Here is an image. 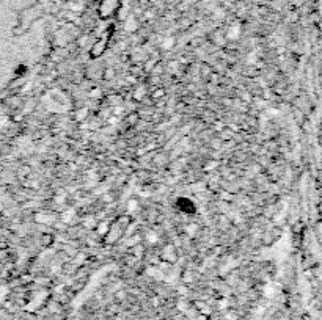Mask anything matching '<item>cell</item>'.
I'll use <instances>...</instances> for the list:
<instances>
[{
    "label": "cell",
    "mask_w": 322,
    "mask_h": 320,
    "mask_svg": "<svg viewBox=\"0 0 322 320\" xmlns=\"http://www.w3.org/2000/svg\"><path fill=\"white\" fill-rule=\"evenodd\" d=\"M120 6H121V0H102V3L99 6L101 18H110L112 14L118 11Z\"/></svg>",
    "instance_id": "cell-1"
},
{
    "label": "cell",
    "mask_w": 322,
    "mask_h": 320,
    "mask_svg": "<svg viewBox=\"0 0 322 320\" xmlns=\"http://www.w3.org/2000/svg\"><path fill=\"white\" fill-rule=\"evenodd\" d=\"M109 37H110L109 33H104V37H102L99 41H96L95 44H93L92 51H90V56H92L93 60L99 58V56H101L104 52H106V49H107V46H109Z\"/></svg>",
    "instance_id": "cell-2"
},
{
    "label": "cell",
    "mask_w": 322,
    "mask_h": 320,
    "mask_svg": "<svg viewBox=\"0 0 322 320\" xmlns=\"http://www.w3.org/2000/svg\"><path fill=\"white\" fill-rule=\"evenodd\" d=\"M178 209L179 210H183V212H186V213H193L195 212V206H193V203L192 201H189L187 198H181V200L178 201Z\"/></svg>",
    "instance_id": "cell-3"
}]
</instances>
